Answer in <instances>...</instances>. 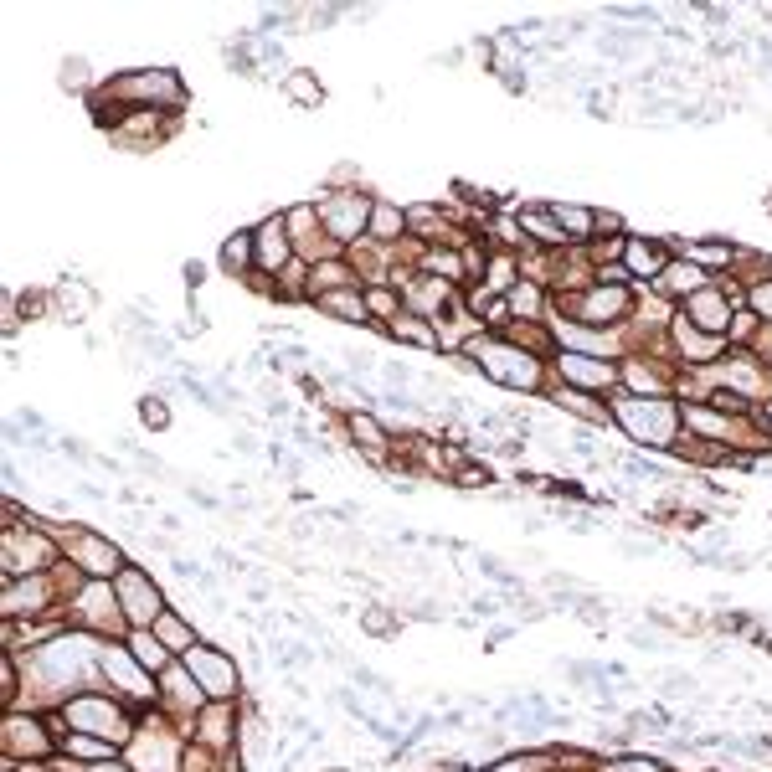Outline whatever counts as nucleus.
<instances>
[{
    "instance_id": "nucleus-1",
    "label": "nucleus",
    "mask_w": 772,
    "mask_h": 772,
    "mask_svg": "<svg viewBox=\"0 0 772 772\" xmlns=\"http://www.w3.org/2000/svg\"><path fill=\"white\" fill-rule=\"evenodd\" d=\"M62 721L83 731V736H103V742H124L129 736V706L124 700H109V695H73L62 706Z\"/></svg>"
},
{
    "instance_id": "nucleus-2",
    "label": "nucleus",
    "mask_w": 772,
    "mask_h": 772,
    "mask_svg": "<svg viewBox=\"0 0 772 772\" xmlns=\"http://www.w3.org/2000/svg\"><path fill=\"white\" fill-rule=\"evenodd\" d=\"M0 747H6V762H47V757H57L47 716H31V711H6Z\"/></svg>"
},
{
    "instance_id": "nucleus-3",
    "label": "nucleus",
    "mask_w": 772,
    "mask_h": 772,
    "mask_svg": "<svg viewBox=\"0 0 772 772\" xmlns=\"http://www.w3.org/2000/svg\"><path fill=\"white\" fill-rule=\"evenodd\" d=\"M186 670H191V680L201 685L206 700H232L237 695V664L222 649H212V644H196L186 654Z\"/></svg>"
},
{
    "instance_id": "nucleus-4",
    "label": "nucleus",
    "mask_w": 772,
    "mask_h": 772,
    "mask_svg": "<svg viewBox=\"0 0 772 772\" xmlns=\"http://www.w3.org/2000/svg\"><path fill=\"white\" fill-rule=\"evenodd\" d=\"M124 762L134 772H175V767L186 762V752H175L170 736L155 731V716H139V736H134V747L124 752Z\"/></svg>"
},
{
    "instance_id": "nucleus-5",
    "label": "nucleus",
    "mask_w": 772,
    "mask_h": 772,
    "mask_svg": "<svg viewBox=\"0 0 772 772\" xmlns=\"http://www.w3.org/2000/svg\"><path fill=\"white\" fill-rule=\"evenodd\" d=\"M119 98H139V103H170V98H181V83H175V73H129L114 83Z\"/></svg>"
},
{
    "instance_id": "nucleus-6",
    "label": "nucleus",
    "mask_w": 772,
    "mask_h": 772,
    "mask_svg": "<svg viewBox=\"0 0 772 772\" xmlns=\"http://www.w3.org/2000/svg\"><path fill=\"white\" fill-rule=\"evenodd\" d=\"M124 618H129V623H139V628L160 618V592H155L145 577H139V572H129V577H124Z\"/></svg>"
},
{
    "instance_id": "nucleus-7",
    "label": "nucleus",
    "mask_w": 772,
    "mask_h": 772,
    "mask_svg": "<svg viewBox=\"0 0 772 772\" xmlns=\"http://www.w3.org/2000/svg\"><path fill=\"white\" fill-rule=\"evenodd\" d=\"M129 654L139 659V670H145V675H155V680L170 670V649H165V644L150 634V628H134V634H129Z\"/></svg>"
},
{
    "instance_id": "nucleus-8",
    "label": "nucleus",
    "mask_w": 772,
    "mask_h": 772,
    "mask_svg": "<svg viewBox=\"0 0 772 772\" xmlns=\"http://www.w3.org/2000/svg\"><path fill=\"white\" fill-rule=\"evenodd\" d=\"M62 757H73V762L93 767V762H114V757H119V747H114V742H103V736L67 731V736H62Z\"/></svg>"
},
{
    "instance_id": "nucleus-9",
    "label": "nucleus",
    "mask_w": 772,
    "mask_h": 772,
    "mask_svg": "<svg viewBox=\"0 0 772 772\" xmlns=\"http://www.w3.org/2000/svg\"><path fill=\"white\" fill-rule=\"evenodd\" d=\"M150 634H155V639H160V644H165L170 654H191V649L201 644V639L191 634V628H186V618H175V613H160Z\"/></svg>"
},
{
    "instance_id": "nucleus-10",
    "label": "nucleus",
    "mask_w": 772,
    "mask_h": 772,
    "mask_svg": "<svg viewBox=\"0 0 772 772\" xmlns=\"http://www.w3.org/2000/svg\"><path fill=\"white\" fill-rule=\"evenodd\" d=\"M495 381L505 386H536V361H520L510 350H495Z\"/></svg>"
},
{
    "instance_id": "nucleus-11",
    "label": "nucleus",
    "mask_w": 772,
    "mask_h": 772,
    "mask_svg": "<svg viewBox=\"0 0 772 772\" xmlns=\"http://www.w3.org/2000/svg\"><path fill=\"white\" fill-rule=\"evenodd\" d=\"M361 628H366L371 639H397V634H402V613H392V608L376 603V608L361 613Z\"/></svg>"
},
{
    "instance_id": "nucleus-12",
    "label": "nucleus",
    "mask_w": 772,
    "mask_h": 772,
    "mask_svg": "<svg viewBox=\"0 0 772 772\" xmlns=\"http://www.w3.org/2000/svg\"><path fill=\"white\" fill-rule=\"evenodd\" d=\"M623 417H628V428H634L639 438H664V417L670 412L664 407H628Z\"/></svg>"
},
{
    "instance_id": "nucleus-13",
    "label": "nucleus",
    "mask_w": 772,
    "mask_h": 772,
    "mask_svg": "<svg viewBox=\"0 0 772 772\" xmlns=\"http://www.w3.org/2000/svg\"><path fill=\"white\" fill-rule=\"evenodd\" d=\"M248 258H253V237H248V232L227 237V248H222V268H227V273H237V268H248Z\"/></svg>"
},
{
    "instance_id": "nucleus-14",
    "label": "nucleus",
    "mask_w": 772,
    "mask_h": 772,
    "mask_svg": "<svg viewBox=\"0 0 772 772\" xmlns=\"http://www.w3.org/2000/svg\"><path fill=\"white\" fill-rule=\"evenodd\" d=\"M289 98L294 103H320L325 88H320V78H314V73H289Z\"/></svg>"
},
{
    "instance_id": "nucleus-15",
    "label": "nucleus",
    "mask_w": 772,
    "mask_h": 772,
    "mask_svg": "<svg viewBox=\"0 0 772 772\" xmlns=\"http://www.w3.org/2000/svg\"><path fill=\"white\" fill-rule=\"evenodd\" d=\"M289 253H284V232H278L273 222H268V232H263V253H258V263L263 268H278V263H284Z\"/></svg>"
},
{
    "instance_id": "nucleus-16",
    "label": "nucleus",
    "mask_w": 772,
    "mask_h": 772,
    "mask_svg": "<svg viewBox=\"0 0 772 772\" xmlns=\"http://www.w3.org/2000/svg\"><path fill=\"white\" fill-rule=\"evenodd\" d=\"M628 263H634L639 273H654V268L664 263V253H659V242H634V248H628Z\"/></svg>"
},
{
    "instance_id": "nucleus-17",
    "label": "nucleus",
    "mask_w": 772,
    "mask_h": 772,
    "mask_svg": "<svg viewBox=\"0 0 772 772\" xmlns=\"http://www.w3.org/2000/svg\"><path fill=\"white\" fill-rule=\"evenodd\" d=\"M350 680H356L361 690H376V695H386V700L397 695V690H392V680H381L376 670H366V664H350Z\"/></svg>"
},
{
    "instance_id": "nucleus-18",
    "label": "nucleus",
    "mask_w": 772,
    "mask_h": 772,
    "mask_svg": "<svg viewBox=\"0 0 772 772\" xmlns=\"http://www.w3.org/2000/svg\"><path fill=\"white\" fill-rule=\"evenodd\" d=\"M139 412H145V428H170V407L165 402H155V397H145V402H139Z\"/></svg>"
},
{
    "instance_id": "nucleus-19",
    "label": "nucleus",
    "mask_w": 772,
    "mask_h": 772,
    "mask_svg": "<svg viewBox=\"0 0 772 772\" xmlns=\"http://www.w3.org/2000/svg\"><path fill=\"white\" fill-rule=\"evenodd\" d=\"M603 772H664V767L649 762V757H618V762H608Z\"/></svg>"
},
{
    "instance_id": "nucleus-20",
    "label": "nucleus",
    "mask_w": 772,
    "mask_h": 772,
    "mask_svg": "<svg viewBox=\"0 0 772 772\" xmlns=\"http://www.w3.org/2000/svg\"><path fill=\"white\" fill-rule=\"evenodd\" d=\"M572 371H577V381H587V386L608 381V371H603V366H592V361H572Z\"/></svg>"
},
{
    "instance_id": "nucleus-21",
    "label": "nucleus",
    "mask_w": 772,
    "mask_h": 772,
    "mask_svg": "<svg viewBox=\"0 0 772 772\" xmlns=\"http://www.w3.org/2000/svg\"><path fill=\"white\" fill-rule=\"evenodd\" d=\"M186 495H191V500H196L201 510H222V500L212 495V489H201V484H186Z\"/></svg>"
},
{
    "instance_id": "nucleus-22",
    "label": "nucleus",
    "mask_w": 772,
    "mask_h": 772,
    "mask_svg": "<svg viewBox=\"0 0 772 772\" xmlns=\"http://www.w3.org/2000/svg\"><path fill=\"white\" fill-rule=\"evenodd\" d=\"M664 695H695V680L690 675H664Z\"/></svg>"
},
{
    "instance_id": "nucleus-23",
    "label": "nucleus",
    "mask_w": 772,
    "mask_h": 772,
    "mask_svg": "<svg viewBox=\"0 0 772 772\" xmlns=\"http://www.w3.org/2000/svg\"><path fill=\"white\" fill-rule=\"evenodd\" d=\"M628 644H634V649H664V639H659V634H644V628H634V634H628Z\"/></svg>"
},
{
    "instance_id": "nucleus-24",
    "label": "nucleus",
    "mask_w": 772,
    "mask_h": 772,
    "mask_svg": "<svg viewBox=\"0 0 772 772\" xmlns=\"http://www.w3.org/2000/svg\"><path fill=\"white\" fill-rule=\"evenodd\" d=\"M695 258H706V263H721L726 258V248H721V242H700V248H690Z\"/></svg>"
},
{
    "instance_id": "nucleus-25",
    "label": "nucleus",
    "mask_w": 772,
    "mask_h": 772,
    "mask_svg": "<svg viewBox=\"0 0 772 772\" xmlns=\"http://www.w3.org/2000/svg\"><path fill=\"white\" fill-rule=\"evenodd\" d=\"M330 772H345V767H330Z\"/></svg>"
}]
</instances>
